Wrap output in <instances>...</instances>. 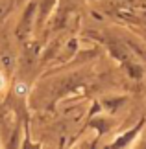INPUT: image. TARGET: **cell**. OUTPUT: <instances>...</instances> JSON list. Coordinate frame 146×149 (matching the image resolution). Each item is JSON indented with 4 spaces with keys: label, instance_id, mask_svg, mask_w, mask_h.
I'll list each match as a JSON object with an SVG mask.
<instances>
[{
    "label": "cell",
    "instance_id": "6da1fadb",
    "mask_svg": "<svg viewBox=\"0 0 146 149\" xmlns=\"http://www.w3.org/2000/svg\"><path fill=\"white\" fill-rule=\"evenodd\" d=\"M4 87H6V77L2 76V72H0V90H4Z\"/></svg>",
    "mask_w": 146,
    "mask_h": 149
}]
</instances>
